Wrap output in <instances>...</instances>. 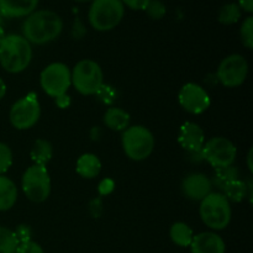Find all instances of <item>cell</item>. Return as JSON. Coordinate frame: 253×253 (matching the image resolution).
<instances>
[{
  "mask_svg": "<svg viewBox=\"0 0 253 253\" xmlns=\"http://www.w3.org/2000/svg\"><path fill=\"white\" fill-rule=\"evenodd\" d=\"M63 30L61 16L51 10H35L22 24V36L34 44L54 41Z\"/></svg>",
  "mask_w": 253,
  "mask_h": 253,
  "instance_id": "cell-1",
  "label": "cell"
},
{
  "mask_svg": "<svg viewBox=\"0 0 253 253\" xmlns=\"http://www.w3.org/2000/svg\"><path fill=\"white\" fill-rule=\"evenodd\" d=\"M31 43L22 35H6L0 42V64L12 74L25 71L31 63Z\"/></svg>",
  "mask_w": 253,
  "mask_h": 253,
  "instance_id": "cell-2",
  "label": "cell"
},
{
  "mask_svg": "<svg viewBox=\"0 0 253 253\" xmlns=\"http://www.w3.org/2000/svg\"><path fill=\"white\" fill-rule=\"evenodd\" d=\"M199 214L209 229L214 231L224 230L231 221V204L222 193L211 192L200 202Z\"/></svg>",
  "mask_w": 253,
  "mask_h": 253,
  "instance_id": "cell-3",
  "label": "cell"
},
{
  "mask_svg": "<svg viewBox=\"0 0 253 253\" xmlns=\"http://www.w3.org/2000/svg\"><path fill=\"white\" fill-rule=\"evenodd\" d=\"M125 15V5L121 0H91L88 19L96 31L115 29Z\"/></svg>",
  "mask_w": 253,
  "mask_h": 253,
  "instance_id": "cell-4",
  "label": "cell"
},
{
  "mask_svg": "<svg viewBox=\"0 0 253 253\" xmlns=\"http://www.w3.org/2000/svg\"><path fill=\"white\" fill-rule=\"evenodd\" d=\"M121 143L125 155L132 161H143L151 156L155 148V137L147 127L141 125L128 126L124 130Z\"/></svg>",
  "mask_w": 253,
  "mask_h": 253,
  "instance_id": "cell-5",
  "label": "cell"
},
{
  "mask_svg": "<svg viewBox=\"0 0 253 253\" xmlns=\"http://www.w3.org/2000/svg\"><path fill=\"white\" fill-rule=\"evenodd\" d=\"M72 84L83 95H94L104 84L101 67L91 59L79 61L71 72Z\"/></svg>",
  "mask_w": 253,
  "mask_h": 253,
  "instance_id": "cell-6",
  "label": "cell"
},
{
  "mask_svg": "<svg viewBox=\"0 0 253 253\" xmlns=\"http://www.w3.org/2000/svg\"><path fill=\"white\" fill-rule=\"evenodd\" d=\"M25 195L34 203H42L51 194V178L46 166L34 165L25 170L21 180Z\"/></svg>",
  "mask_w": 253,
  "mask_h": 253,
  "instance_id": "cell-7",
  "label": "cell"
},
{
  "mask_svg": "<svg viewBox=\"0 0 253 253\" xmlns=\"http://www.w3.org/2000/svg\"><path fill=\"white\" fill-rule=\"evenodd\" d=\"M41 116V106L37 94L31 91L24 98L12 104L9 113L11 125L16 130H27L34 127Z\"/></svg>",
  "mask_w": 253,
  "mask_h": 253,
  "instance_id": "cell-8",
  "label": "cell"
},
{
  "mask_svg": "<svg viewBox=\"0 0 253 253\" xmlns=\"http://www.w3.org/2000/svg\"><path fill=\"white\" fill-rule=\"evenodd\" d=\"M40 84L44 93L54 99L59 95L67 94V90L72 85L71 71L68 66L61 62L48 64L41 72Z\"/></svg>",
  "mask_w": 253,
  "mask_h": 253,
  "instance_id": "cell-9",
  "label": "cell"
},
{
  "mask_svg": "<svg viewBox=\"0 0 253 253\" xmlns=\"http://www.w3.org/2000/svg\"><path fill=\"white\" fill-rule=\"evenodd\" d=\"M200 153L203 158L216 169L232 166L236 160L237 150L229 138L216 136L204 143Z\"/></svg>",
  "mask_w": 253,
  "mask_h": 253,
  "instance_id": "cell-10",
  "label": "cell"
},
{
  "mask_svg": "<svg viewBox=\"0 0 253 253\" xmlns=\"http://www.w3.org/2000/svg\"><path fill=\"white\" fill-rule=\"evenodd\" d=\"M249 74V63L241 54H230L220 62L216 78L226 88H236L244 84Z\"/></svg>",
  "mask_w": 253,
  "mask_h": 253,
  "instance_id": "cell-11",
  "label": "cell"
},
{
  "mask_svg": "<svg viewBox=\"0 0 253 253\" xmlns=\"http://www.w3.org/2000/svg\"><path fill=\"white\" fill-rule=\"evenodd\" d=\"M180 106L189 114H203L209 109L210 96L202 85L195 83H188L182 86L178 94Z\"/></svg>",
  "mask_w": 253,
  "mask_h": 253,
  "instance_id": "cell-12",
  "label": "cell"
},
{
  "mask_svg": "<svg viewBox=\"0 0 253 253\" xmlns=\"http://www.w3.org/2000/svg\"><path fill=\"white\" fill-rule=\"evenodd\" d=\"M212 182L203 173H192L187 175L182 183V189L185 197L194 202H202L211 193Z\"/></svg>",
  "mask_w": 253,
  "mask_h": 253,
  "instance_id": "cell-13",
  "label": "cell"
},
{
  "mask_svg": "<svg viewBox=\"0 0 253 253\" xmlns=\"http://www.w3.org/2000/svg\"><path fill=\"white\" fill-rule=\"evenodd\" d=\"M178 142L188 152H200L205 143V133L198 124L188 121L180 127Z\"/></svg>",
  "mask_w": 253,
  "mask_h": 253,
  "instance_id": "cell-14",
  "label": "cell"
},
{
  "mask_svg": "<svg viewBox=\"0 0 253 253\" xmlns=\"http://www.w3.org/2000/svg\"><path fill=\"white\" fill-rule=\"evenodd\" d=\"M192 253H225L226 245L224 239L216 232L205 231L194 235L190 244Z\"/></svg>",
  "mask_w": 253,
  "mask_h": 253,
  "instance_id": "cell-15",
  "label": "cell"
},
{
  "mask_svg": "<svg viewBox=\"0 0 253 253\" xmlns=\"http://www.w3.org/2000/svg\"><path fill=\"white\" fill-rule=\"evenodd\" d=\"M40 0H0V16L5 19L26 17L36 10Z\"/></svg>",
  "mask_w": 253,
  "mask_h": 253,
  "instance_id": "cell-16",
  "label": "cell"
},
{
  "mask_svg": "<svg viewBox=\"0 0 253 253\" xmlns=\"http://www.w3.org/2000/svg\"><path fill=\"white\" fill-rule=\"evenodd\" d=\"M76 170L81 177L91 179L100 173L101 162L93 153H84L77 161Z\"/></svg>",
  "mask_w": 253,
  "mask_h": 253,
  "instance_id": "cell-17",
  "label": "cell"
},
{
  "mask_svg": "<svg viewBox=\"0 0 253 253\" xmlns=\"http://www.w3.org/2000/svg\"><path fill=\"white\" fill-rule=\"evenodd\" d=\"M17 188L10 178L0 175V211L11 209L17 200Z\"/></svg>",
  "mask_w": 253,
  "mask_h": 253,
  "instance_id": "cell-18",
  "label": "cell"
},
{
  "mask_svg": "<svg viewBox=\"0 0 253 253\" xmlns=\"http://www.w3.org/2000/svg\"><path fill=\"white\" fill-rule=\"evenodd\" d=\"M130 115L120 108H109L104 114V124L113 131H124L130 125Z\"/></svg>",
  "mask_w": 253,
  "mask_h": 253,
  "instance_id": "cell-19",
  "label": "cell"
},
{
  "mask_svg": "<svg viewBox=\"0 0 253 253\" xmlns=\"http://www.w3.org/2000/svg\"><path fill=\"white\" fill-rule=\"evenodd\" d=\"M170 240L179 247H189L193 241V230L185 222H174L169 230Z\"/></svg>",
  "mask_w": 253,
  "mask_h": 253,
  "instance_id": "cell-20",
  "label": "cell"
},
{
  "mask_svg": "<svg viewBox=\"0 0 253 253\" xmlns=\"http://www.w3.org/2000/svg\"><path fill=\"white\" fill-rule=\"evenodd\" d=\"M53 156V147L46 140H37L31 150V160L37 166H46Z\"/></svg>",
  "mask_w": 253,
  "mask_h": 253,
  "instance_id": "cell-21",
  "label": "cell"
},
{
  "mask_svg": "<svg viewBox=\"0 0 253 253\" xmlns=\"http://www.w3.org/2000/svg\"><path fill=\"white\" fill-rule=\"evenodd\" d=\"M222 194L227 198L229 202L234 203H240L245 199V197L247 195V187L242 180L240 179H234L231 182H227L226 184L222 185Z\"/></svg>",
  "mask_w": 253,
  "mask_h": 253,
  "instance_id": "cell-22",
  "label": "cell"
},
{
  "mask_svg": "<svg viewBox=\"0 0 253 253\" xmlns=\"http://www.w3.org/2000/svg\"><path fill=\"white\" fill-rule=\"evenodd\" d=\"M241 19V7L236 2H229L220 9L219 21L224 25L236 24Z\"/></svg>",
  "mask_w": 253,
  "mask_h": 253,
  "instance_id": "cell-23",
  "label": "cell"
},
{
  "mask_svg": "<svg viewBox=\"0 0 253 253\" xmlns=\"http://www.w3.org/2000/svg\"><path fill=\"white\" fill-rule=\"evenodd\" d=\"M16 237L14 231L4 226H0V253H16L17 249Z\"/></svg>",
  "mask_w": 253,
  "mask_h": 253,
  "instance_id": "cell-24",
  "label": "cell"
},
{
  "mask_svg": "<svg viewBox=\"0 0 253 253\" xmlns=\"http://www.w3.org/2000/svg\"><path fill=\"white\" fill-rule=\"evenodd\" d=\"M240 37L246 48H253V17L249 16L244 20L240 29Z\"/></svg>",
  "mask_w": 253,
  "mask_h": 253,
  "instance_id": "cell-25",
  "label": "cell"
},
{
  "mask_svg": "<svg viewBox=\"0 0 253 253\" xmlns=\"http://www.w3.org/2000/svg\"><path fill=\"white\" fill-rule=\"evenodd\" d=\"M215 172H216V183L220 185V188H222V185L226 184L227 182L239 179V172L232 166L224 168H216Z\"/></svg>",
  "mask_w": 253,
  "mask_h": 253,
  "instance_id": "cell-26",
  "label": "cell"
},
{
  "mask_svg": "<svg viewBox=\"0 0 253 253\" xmlns=\"http://www.w3.org/2000/svg\"><path fill=\"white\" fill-rule=\"evenodd\" d=\"M12 165V152L9 146L0 142V175H4Z\"/></svg>",
  "mask_w": 253,
  "mask_h": 253,
  "instance_id": "cell-27",
  "label": "cell"
},
{
  "mask_svg": "<svg viewBox=\"0 0 253 253\" xmlns=\"http://www.w3.org/2000/svg\"><path fill=\"white\" fill-rule=\"evenodd\" d=\"M145 11L151 19L160 20L165 16L166 12H167V9H166L165 4L161 0H150V2L146 6Z\"/></svg>",
  "mask_w": 253,
  "mask_h": 253,
  "instance_id": "cell-28",
  "label": "cell"
},
{
  "mask_svg": "<svg viewBox=\"0 0 253 253\" xmlns=\"http://www.w3.org/2000/svg\"><path fill=\"white\" fill-rule=\"evenodd\" d=\"M16 253H44V251L37 242L27 241L17 245Z\"/></svg>",
  "mask_w": 253,
  "mask_h": 253,
  "instance_id": "cell-29",
  "label": "cell"
},
{
  "mask_svg": "<svg viewBox=\"0 0 253 253\" xmlns=\"http://www.w3.org/2000/svg\"><path fill=\"white\" fill-rule=\"evenodd\" d=\"M14 234L19 244L31 241V229H30L27 225H19V226L16 227V230L14 231Z\"/></svg>",
  "mask_w": 253,
  "mask_h": 253,
  "instance_id": "cell-30",
  "label": "cell"
},
{
  "mask_svg": "<svg viewBox=\"0 0 253 253\" xmlns=\"http://www.w3.org/2000/svg\"><path fill=\"white\" fill-rule=\"evenodd\" d=\"M96 95H98L99 98H100L105 104H111L114 100H115L116 93H115V90L111 88V86L103 84V86L99 89V91L96 93Z\"/></svg>",
  "mask_w": 253,
  "mask_h": 253,
  "instance_id": "cell-31",
  "label": "cell"
},
{
  "mask_svg": "<svg viewBox=\"0 0 253 253\" xmlns=\"http://www.w3.org/2000/svg\"><path fill=\"white\" fill-rule=\"evenodd\" d=\"M121 1L132 10H145L150 0H121Z\"/></svg>",
  "mask_w": 253,
  "mask_h": 253,
  "instance_id": "cell-32",
  "label": "cell"
},
{
  "mask_svg": "<svg viewBox=\"0 0 253 253\" xmlns=\"http://www.w3.org/2000/svg\"><path fill=\"white\" fill-rule=\"evenodd\" d=\"M56 104L58 108L66 109L71 105V96L67 95V94H63V95H59L56 98Z\"/></svg>",
  "mask_w": 253,
  "mask_h": 253,
  "instance_id": "cell-33",
  "label": "cell"
},
{
  "mask_svg": "<svg viewBox=\"0 0 253 253\" xmlns=\"http://www.w3.org/2000/svg\"><path fill=\"white\" fill-rule=\"evenodd\" d=\"M239 6L241 10L251 14L253 12V0H239Z\"/></svg>",
  "mask_w": 253,
  "mask_h": 253,
  "instance_id": "cell-34",
  "label": "cell"
},
{
  "mask_svg": "<svg viewBox=\"0 0 253 253\" xmlns=\"http://www.w3.org/2000/svg\"><path fill=\"white\" fill-rule=\"evenodd\" d=\"M5 94H6V84L2 81V78H0V100L4 98Z\"/></svg>",
  "mask_w": 253,
  "mask_h": 253,
  "instance_id": "cell-35",
  "label": "cell"
},
{
  "mask_svg": "<svg viewBox=\"0 0 253 253\" xmlns=\"http://www.w3.org/2000/svg\"><path fill=\"white\" fill-rule=\"evenodd\" d=\"M252 150L249 151V155H247V167H249L250 172H253V165H252Z\"/></svg>",
  "mask_w": 253,
  "mask_h": 253,
  "instance_id": "cell-36",
  "label": "cell"
},
{
  "mask_svg": "<svg viewBox=\"0 0 253 253\" xmlns=\"http://www.w3.org/2000/svg\"><path fill=\"white\" fill-rule=\"evenodd\" d=\"M6 36V35H5V30H4V26H0V42L2 41V40H4V37Z\"/></svg>",
  "mask_w": 253,
  "mask_h": 253,
  "instance_id": "cell-37",
  "label": "cell"
},
{
  "mask_svg": "<svg viewBox=\"0 0 253 253\" xmlns=\"http://www.w3.org/2000/svg\"><path fill=\"white\" fill-rule=\"evenodd\" d=\"M0 26H4V17L0 16Z\"/></svg>",
  "mask_w": 253,
  "mask_h": 253,
  "instance_id": "cell-38",
  "label": "cell"
},
{
  "mask_svg": "<svg viewBox=\"0 0 253 253\" xmlns=\"http://www.w3.org/2000/svg\"><path fill=\"white\" fill-rule=\"evenodd\" d=\"M74 1H78V2H89L91 0H74Z\"/></svg>",
  "mask_w": 253,
  "mask_h": 253,
  "instance_id": "cell-39",
  "label": "cell"
}]
</instances>
